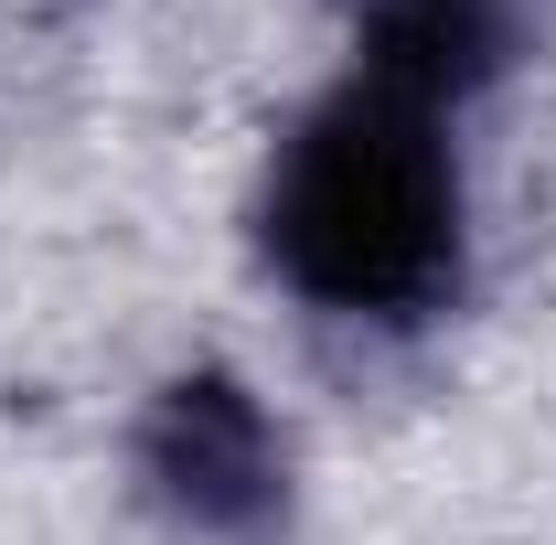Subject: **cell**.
<instances>
[{"label": "cell", "mask_w": 556, "mask_h": 545, "mask_svg": "<svg viewBox=\"0 0 556 545\" xmlns=\"http://www.w3.org/2000/svg\"><path fill=\"white\" fill-rule=\"evenodd\" d=\"M525 43V0H364L353 65L396 75L439 107H471Z\"/></svg>", "instance_id": "3"}, {"label": "cell", "mask_w": 556, "mask_h": 545, "mask_svg": "<svg viewBox=\"0 0 556 545\" xmlns=\"http://www.w3.org/2000/svg\"><path fill=\"white\" fill-rule=\"evenodd\" d=\"M139 471L150 492L214 545H257L289 514V449H278L268 407L236 375H182L161 385V407L139 417Z\"/></svg>", "instance_id": "2"}, {"label": "cell", "mask_w": 556, "mask_h": 545, "mask_svg": "<svg viewBox=\"0 0 556 545\" xmlns=\"http://www.w3.org/2000/svg\"><path fill=\"white\" fill-rule=\"evenodd\" d=\"M450 118L460 107H439V97H417L396 75L353 65L300 129L278 139L257 236H268V268L311 310L396 332V321H428L460 289L471 193H460Z\"/></svg>", "instance_id": "1"}]
</instances>
